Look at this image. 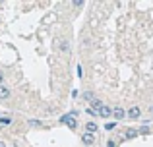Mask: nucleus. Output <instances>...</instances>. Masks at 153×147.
I'll use <instances>...</instances> for the list:
<instances>
[{"label":"nucleus","mask_w":153,"mask_h":147,"mask_svg":"<svg viewBox=\"0 0 153 147\" xmlns=\"http://www.w3.org/2000/svg\"><path fill=\"white\" fill-rule=\"evenodd\" d=\"M0 122H2V124H10V118H8V116H4V118H0Z\"/></svg>","instance_id":"9d476101"},{"label":"nucleus","mask_w":153,"mask_h":147,"mask_svg":"<svg viewBox=\"0 0 153 147\" xmlns=\"http://www.w3.org/2000/svg\"><path fill=\"white\" fill-rule=\"evenodd\" d=\"M83 99H85V101H93V93H91V91H85V93H83Z\"/></svg>","instance_id":"6e6552de"},{"label":"nucleus","mask_w":153,"mask_h":147,"mask_svg":"<svg viewBox=\"0 0 153 147\" xmlns=\"http://www.w3.org/2000/svg\"><path fill=\"white\" fill-rule=\"evenodd\" d=\"M107 147H116V143H114V141H108V143H107Z\"/></svg>","instance_id":"f8f14e48"},{"label":"nucleus","mask_w":153,"mask_h":147,"mask_svg":"<svg viewBox=\"0 0 153 147\" xmlns=\"http://www.w3.org/2000/svg\"><path fill=\"white\" fill-rule=\"evenodd\" d=\"M99 116H101V118H111V116H112V109H108V106L105 105L103 109L99 110Z\"/></svg>","instance_id":"7ed1b4c3"},{"label":"nucleus","mask_w":153,"mask_h":147,"mask_svg":"<svg viewBox=\"0 0 153 147\" xmlns=\"http://www.w3.org/2000/svg\"><path fill=\"white\" fill-rule=\"evenodd\" d=\"M8 97H10V89L4 87V85H0V99H8Z\"/></svg>","instance_id":"0eeeda50"},{"label":"nucleus","mask_w":153,"mask_h":147,"mask_svg":"<svg viewBox=\"0 0 153 147\" xmlns=\"http://www.w3.org/2000/svg\"><path fill=\"white\" fill-rule=\"evenodd\" d=\"M0 147H6V145H4V143H2V141H0Z\"/></svg>","instance_id":"ddd939ff"},{"label":"nucleus","mask_w":153,"mask_h":147,"mask_svg":"<svg viewBox=\"0 0 153 147\" xmlns=\"http://www.w3.org/2000/svg\"><path fill=\"white\" fill-rule=\"evenodd\" d=\"M0 81H2V74H0Z\"/></svg>","instance_id":"4468645a"},{"label":"nucleus","mask_w":153,"mask_h":147,"mask_svg":"<svg viewBox=\"0 0 153 147\" xmlns=\"http://www.w3.org/2000/svg\"><path fill=\"white\" fill-rule=\"evenodd\" d=\"M76 116H78V112H70V114H66V116H62L60 118V122H62V124H68L70 126L72 130H76V126H78V122H76Z\"/></svg>","instance_id":"f257e3e1"},{"label":"nucleus","mask_w":153,"mask_h":147,"mask_svg":"<svg viewBox=\"0 0 153 147\" xmlns=\"http://www.w3.org/2000/svg\"><path fill=\"white\" fill-rule=\"evenodd\" d=\"M112 116H114L116 120H122V118H126V110L120 109V106H114V109H112Z\"/></svg>","instance_id":"f03ea898"},{"label":"nucleus","mask_w":153,"mask_h":147,"mask_svg":"<svg viewBox=\"0 0 153 147\" xmlns=\"http://www.w3.org/2000/svg\"><path fill=\"white\" fill-rule=\"evenodd\" d=\"M74 6H76V8H82V6H83V2H82V0H76Z\"/></svg>","instance_id":"9b49d317"},{"label":"nucleus","mask_w":153,"mask_h":147,"mask_svg":"<svg viewBox=\"0 0 153 147\" xmlns=\"http://www.w3.org/2000/svg\"><path fill=\"white\" fill-rule=\"evenodd\" d=\"M97 130H99V128H97V124H95V122H87V124H85V132L91 134V136H93Z\"/></svg>","instance_id":"39448f33"},{"label":"nucleus","mask_w":153,"mask_h":147,"mask_svg":"<svg viewBox=\"0 0 153 147\" xmlns=\"http://www.w3.org/2000/svg\"><path fill=\"white\" fill-rule=\"evenodd\" d=\"M136 134H138V132H136V130H132V128H130V130H126V137H128V140H130V137H134Z\"/></svg>","instance_id":"1a4fd4ad"},{"label":"nucleus","mask_w":153,"mask_h":147,"mask_svg":"<svg viewBox=\"0 0 153 147\" xmlns=\"http://www.w3.org/2000/svg\"><path fill=\"white\" fill-rule=\"evenodd\" d=\"M126 116L128 118H134V120H136V118H140V109H138V106H132V109L126 112Z\"/></svg>","instance_id":"20e7f679"},{"label":"nucleus","mask_w":153,"mask_h":147,"mask_svg":"<svg viewBox=\"0 0 153 147\" xmlns=\"http://www.w3.org/2000/svg\"><path fill=\"white\" fill-rule=\"evenodd\" d=\"M82 140H83V143H85V145H91V143L95 141V137L91 136V134H83V136H82Z\"/></svg>","instance_id":"423d86ee"}]
</instances>
